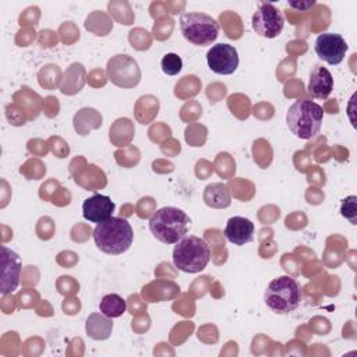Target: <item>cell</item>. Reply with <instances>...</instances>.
Instances as JSON below:
<instances>
[{"instance_id": "cell-1", "label": "cell", "mask_w": 357, "mask_h": 357, "mask_svg": "<svg viewBox=\"0 0 357 357\" xmlns=\"http://www.w3.org/2000/svg\"><path fill=\"white\" fill-rule=\"evenodd\" d=\"M92 236L95 245L109 255H120L126 252L134 240L131 225L126 219L116 216L98 223Z\"/></svg>"}, {"instance_id": "cell-2", "label": "cell", "mask_w": 357, "mask_h": 357, "mask_svg": "<svg viewBox=\"0 0 357 357\" xmlns=\"http://www.w3.org/2000/svg\"><path fill=\"white\" fill-rule=\"evenodd\" d=\"M190 216L176 206H163L153 212L149 219V230L163 244L178 243L188 231Z\"/></svg>"}, {"instance_id": "cell-3", "label": "cell", "mask_w": 357, "mask_h": 357, "mask_svg": "<svg viewBox=\"0 0 357 357\" xmlns=\"http://www.w3.org/2000/svg\"><path fill=\"white\" fill-rule=\"evenodd\" d=\"M324 109L318 103L307 99L296 100L287 110L286 123L291 134L301 139L315 137L322 127Z\"/></svg>"}, {"instance_id": "cell-4", "label": "cell", "mask_w": 357, "mask_h": 357, "mask_svg": "<svg viewBox=\"0 0 357 357\" xmlns=\"http://www.w3.org/2000/svg\"><path fill=\"white\" fill-rule=\"evenodd\" d=\"M209 259L211 248L201 237L184 236L174 245L173 264L181 272L198 273L206 268Z\"/></svg>"}, {"instance_id": "cell-5", "label": "cell", "mask_w": 357, "mask_h": 357, "mask_svg": "<svg viewBox=\"0 0 357 357\" xmlns=\"http://www.w3.org/2000/svg\"><path fill=\"white\" fill-rule=\"evenodd\" d=\"M264 300L273 312L289 314L300 304V286L291 276L275 278L268 284Z\"/></svg>"}, {"instance_id": "cell-6", "label": "cell", "mask_w": 357, "mask_h": 357, "mask_svg": "<svg viewBox=\"0 0 357 357\" xmlns=\"http://www.w3.org/2000/svg\"><path fill=\"white\" fill-rule=\"evenodd\" d=\"M180 29L190 43L208 46L219 35V22L205 13H183L180 17Z\"/></svg>"}, {"instance_id": "cell-7", "label": "cell", "mask_w": 357, "mask_h": 357, "mask_svg": "<svg viewBox=\"0 0 357 357\" xmlns=\"http://www.w3.org/2000/svg\"><path fill=\"white\" fill-rule=\"evenodd\" d=\"M106 73L112 84L119 88H134L141 79L138 63L128 54H116L109 59Z\"/></svg>"}, {"instance_id": "cell-8", "label": "cell", "mask_w": 357, "mask_h": 357, "mask_svg": "<svg viewBox=\"0 0 357 357\" xmlns=\"http://www.w3.org/2000/svg\"><path fill=\"white\" fill-rule=\"evenodd\" d=\"M284 26V17L279 8L271 3H259L252 15V29L264 38L272 39L280 35Z\"/></svg>"}, {"instance_id": "cell-9", "label": "cell", "mask_w": 357, "mask_h": 357, "mask_svg": "<svg viewBox=\"0 0 357 357\" xmlns=\"http://www.w3.org/2000/svg\"><path fill=\"white\" fill-rule=\"evenodd\" d=\"M314 49L321 60L331 66H337L343 61L349 46L340 33L325 32L318 35Z\"/></svg>"}, {"instance_id": "cell-10", "label": "cell", "mask_w": 357, "mask_h": 357, "mask_svg": "<svg viewBox=\"0 0 357 357\" xmlns=\"http://www.w3.org/2000/svg\"><path fill=\"white\" fill-rule=\"evenodd\" d=\"M208 67L220 75H230L238 67V53L229 43L213 45L206 53Z\"/></svg>"}, {"instance_id": "cell-11", "label": "cell", "mask_w": 357, "mask_h": 357, "mask_svg": "<svg viewBox=\"0 0 357 357\" xmlns=\"http://www.w3.org/2000/svg\"><path fill=\"white\" fill-rule=\"evenodd\" d=\"M21 258L20 255L10 250L8 247H1V284L0 291L1 296L11 294L14 290H17L21 279Z\"/></svg>"}, {"instance_id": "cell-12", "label": "cell", "mask_w": 357, "mask_h": 357, "mask_svg": "<svg viewBox=\"0 0 357 357\" xmlns=\"http://www.w3.org/2000/svg\"><path fill=\"white\" fill-rule=\"evenodd\" d=\"M114 208H116L114 202L107 195L93 194L92 197L86 198L82 202V216L86 220L98 225L112 218Z\"/></svg>"}, {"instance_id": "cell-13", "label": "cell", "mask_w": 357, "mask_h": 357, "mask_svg": "<svg viewBox=\"0 0 357 357\" xmlns=\"http://www.w3.org/2000/svg\"><path fill=\"white\" fill-rule=\"evenodd\" d=\"M254 223L243 216H233L227 220L223 234L234 245H244L254 240Z\"/></svg>"}, {"instance_id": "cell-14", "label": "cell", "mask_w": 357, "mask_h": 357, "mask_svg": "<svg viewBox=\"0 0 357 357\" xmlns=\"http://www.w3.org/2000/svg\"><path fill=\"white\" fill-rule=\"evenodd\" d=\"M307 89L314 99H326L333 91V77L331 71L322 66H317L310 74Z\"/></svg>"}, {"instance_id": "cell-15", "label": "cell", "mask_w": 357, "mask_h": 357, "mask_svg": "<svg viewBox=\"0 0 357 357\" xmlns=\"http://www.w3.org/2000/svg\"><path fill=\"white\" fill-rule=\"evenodd\" d=\"M85 85V68L79 63H73L64 73L60 91L64 95H75Z\"/></svg>"}, {"instance_id": "cell-16", "label": "cell", "mask_w": 357, "mask_h": 357, "mask_svg": "<svg viewBox=\"0 0 357 357\" xmlns=\"http://www.w3.org/2000/svg\"><path fill=\"white\" fill-rule=\"evenodd\" d=\"M86 333L95 340H106L112 335L113 322L112 318L102 312H92L86 319Z\"/></svg>"}, {"instance_id": "cell-17", "label": "cell", "mask_w": 357, "mask_h": 357, "mask_svg": "<svg viewBox=\"0 0 357 357\" xmlns=\"http://www.w3.org/2000/svg\"><path fill=\"white\" fill-rule=\"evenodd\" d=\"M204 201L212 208H227L230 205V191L222 183H212L205 188Z\"/></svg>"}, {"instance_id": "cell-18", "label": "cell", "mask_w": 357, "mask_h": 357, "mask_svg": "<svg viewBox=\"0 0 357 357\" xmlns=\"http://www.w3.org/2000/svg\"><path fill=\"white\" fill-rule=\"evenodd\" d=\"M99 310L103 315H106L109 318H117L126 312L127 304L123 297H120L116 293H110V294H106L102 297V300L99 303Z\"/></svg>"}, {"instance_id": "cell-19", "label": "cell", "mask_w": 357, "mask_h": 357, "mask_svg": "<svg viewBox=\"0 0 357 357\" xmlns=\"http://www.w3.org/2000/svg\"><path fill=\"white\" fill-rule=\"evenodd\" d=\"M39 84L43 88H54L59 85V78H60V70L57 66L49 64L45 66L40 71H39Z\"/></svg>"}, {"instance_id": "cell-20", "label": "cell", "mask_w": 357, "mask_h": 357, "mask_svg": "<svg viewBox=\"0 0 357 357\" xmlns=\"http://www.w3.org/2000/svg\"><path fill=\"white\" fill-rule=\"evenodd\" d=\"M162 71L167 75H177L183 68V60L176 53H167L160 61Z\"/></svg>"}, {"instance_id": "cell-21", "label": "cell", "mask_w": 357, "mask_h": 357, "mask_svg": "<svg viewBox=\"0 0 357 357\" xmlns=\"http://www.w3.org/2000/svg\"><path fill=\"white\" fill-rule=\"evenodd\" d=\"M357 198L354 195H350L347 198L343 199L342 202V208H340V213L342 216H344L346 219H349L353 225H356V215H357V206H356Z\"/></svg>"}, {"instance_id": "cell-22", "label": "cell", "mask_w": 357, "mask_h": 357, "mask_svg": "<svg viewBox=\"0 0 357 357\" xmlns=\"http://www.w3.org/2000/svg\"><path fill=\"white\" fill-rule=\"evenodd\" d=\"M130 42H131V46L138 49V50H144V49H148L149 47V43H151V39H149V35L146 31L141 29V36H138V31L137 29H132L130 32Z\"/></svg>"}, {"instance_id": "cell-23", "label": "cell", "mask_w": 357, "mask_h": 357, "mask_svg": "<svg viewBox=\"0 0 357 357\" xmlns=\"http://www.w3.org/2000/svg\"><path fill=\"white\" fill-rule=\"evenodd\" d=\"M6 113H7L8 121H10L11 124H14V126H21V124H24L25 120L28 119V117L25 116L24 110H22V109H18L15 103H14V105H8V106L6 107Z\"/></svg>"}, {"instance_id": "cell-24", "label": "cell", "mask_w": 357, "mask_h": 357, "mask_svg": "<svg viewBox=\"0 0 357 357\" xmlns=\"http://www.w3.org/2000/svg\"><path fill=\"white\" fill-rule=\"evenodd\" d=\"M290 8H294L297 11H308L311 7L315 6L314 0H307V1H289Z\"/></svg>"}]
</instances>
